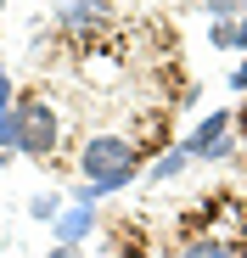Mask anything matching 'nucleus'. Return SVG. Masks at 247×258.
<instances>
[{"instance_id": "2", "label": "nucleus", "mask_w": 247, "mask_h": 258, "mask_svg": "<svg viewBox=\"0 0 247 258\" xmlns=\"http://www.w3.org/2000/svg\"><path fill=\"white\" fill-rule=\"evenodd\" d=\"M12 112H17V152L51 157V152L62 146V118H56V107H51L45 96H23Z\"/></svg>"}, {"instance_id": "6", "label": "nucleus", "mask_w": 247, "mask_h": 258, "mask_svg": "<svg viewBox=\"0 0 247 258\" xmlns=\"http://www.w3.org/2000/svg\"><path fill=\"white\" fill-rule=\"evenodd\" d=\"M186 163H191V152H186V146H174V152H163V163H152V180H174V174H180Z\"/></svg>"}, {"instance_id": "12", "label": "nucleus", "mask_w": 247, "mask_h": 258, "mask_svg": "<svg viewBox=\"0 0 247 258\" xmlns=\"http://www.w3.org/2000/svg\"><path fill=\"white\" fill-rule=\"evenodd\" d=\"M230 90H247V62H241V68L230 73Z\"/></svg>"}, {"instance_id": "8", "label": "nucleus", "mask_w": 247, "mask_h": 258, "mask_svg": "<svg viewBox=\"0 0 247 258\" xmlns=\"http://www.w3.org/2000/svg\"><path fill=\"white\" fill-rule=\"evenodd\" d=\"M186 258H241L230 241H197V247H186Z\"/></svg>"}, {"instance_id": "1", "label": "nucleus", "mask_w": 247, "mask_h": 258, "mask_svg": "<svg viewBox=\"0 0 247 258\" xmlns=\"http://www.w3.org/2000/svg\"><path fill=\"white\" fill-rule=\"evenodd\" d=\"M135 146L124 141V135H90L85 152H79V168H85V180L90 191H118V185H130L135 180Z\"/></svg>"}, {"instance_id": "11", "label": "nucleus", "mask_w": 247, "mask_h": 258, "mask_svg": "<svg viewBox=\"0 0 247 258\" xmlns=\"http://www.w3.org/2000/svg\"><path fill=\"white\" fill-rule=\"evenodd\" d=\"M6 112H12V79L0 73V118H6Z\"/></svg>"}, {"instance_id": "7", "label": "nucleus", "mask_w": 247, "mask_h": 258, "mask_svg": "<svg viewBox=\"0 0 247 258\" xmlns=\"http://www.w3.org/2000/svg\"><path fill=\"white\" fill-rule=\"evenodd\" d=\"M56 230H62V241H79V236L90 230V208H73L68 219H56Z\"/></svg>"}, {"instance_id": "4", "label": "nucleus", "mask_w": 247, "mask_h": 258, "mask_svg": "<svg viewBox=\"0 0 247 258\" xmlns=\"http://www.w3.org/2000/svg\"><path fill=\"white\" fill-rule=\"evenodd\" d=\"M225 129H230V112H208V118H202L197 129H191V141H186V152L191 157H208L219 141H225Z\"/></svg>"}, {"instance_id": "13", "label": "nucleus", "mask_w": 247, "mask_h": 258, "mask_svg": "<svg viewBox=\"0 0 247 258\" xmlns=\"http://www.w3.org/2000/svg\"><path fill=\"white\" fill-rule=\"evenodd\" d=\"M45 258H73V252H68V247H62V252H45Z\"/></svg>"}, {"instance_id": "9", "label": "nucleus", "mask_w": 247, "mask_h": 258, "mask_svg": "<svg viewBox=\"0 0 247 258\" xmlns=\"http://www.w3.org/2000/svg\"><path fill=\"white\" fill-rule=\"evenodd\" d=\"M12 152H17V112L0 118V157H12Z\"/></svg>"}, {"instance_id": "10", "label": "nucleus", "mask_w": 247, "mask_h": 258, "mask_svg": "<svg viewBox=\"0 0 247 258\" xmlns=\"http://www.w3.org/2000/svg\"><path fill=\"white\" fill-rule=\"evenodd\" d=\"M202 12H214L219 23H230L236 12H247V0H202Z\"/></svg>"}, {"instance_id": "5", "label": "nucleus", "mask_w": 247, "mask_h": 258, "mask_svg": "<svg viewBox=\"0 0 247 258\" xmlns=\"http://www.w3.org/2000/svg\"><path fill=\"white\" fill-rule=\"evenodd\" d=\"M214 45H225V51H247V17L219 23V28H214Z\"/></svg>"}, {"instance_id": "3", "label": "nucleus", "mask_w": 247, "mask_h": 258, "mask_svg": "<svg viewBox=\"0 0 247 258\" xmlns=\"http://www.w3.org/2000/svg\"><path fill=\"white\" fill-rule=\"evenodd\" d=\"M112 0H73V6H62V28L73 34H96V28H112Z\"/></svg>"}]
</instances>
